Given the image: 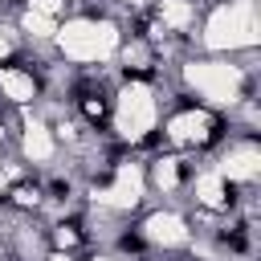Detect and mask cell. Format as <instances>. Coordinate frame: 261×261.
<instances>
[{
  "label": "cell",
  "instance_id": "cell-1",
  "mask_svg": "<svg viewBox=\"0 0 261 261\" xmlns=\"http://www.w3.org/2000/svg\"><path fill=\"white\" fill-rule=\"evenodd\" d=\"M257 33H261L257 0H208L200 12V24L192 33V53L237 57V53L261 49Z\"/></svg>",
  "mask_w": 261,
  "mask_h": 261
},
{
  "label": "cell",
  "instance_id": "cell-2",
  "mask_svg": "<svg viewBox=\"0 0 261 261\" xmlns=\"http://www.w3.org/2000/svg\"><path fill=\"white\" fill-rule=\"evenodd\" d=\"M118 4H126V8H147L151 0H118Z\"/></svg>",
  "mask_w": 261,
  "mask_h": 261
}]
</instances>
